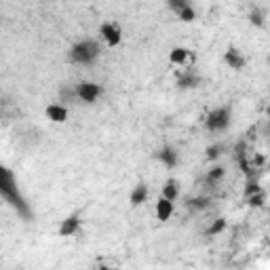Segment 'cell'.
Instances as JSON below:
<instances>
[{
    "mask_svg": "<svg viewBox=\"0 0 270 270\" xmlns=\"http://www.w3.org/2000/svg\"><path fill=\"white\" fill-rule=\"evenodd\" d=\"M100 55H102L100 42L93 38H85V40H78L76 44H72L68 59L72 64H78V66H91Z\"/></svg>",
    "mask_w": 270,
    "mask_h": 270,
    "instance_id": "obj_1",
    "label": "cell"
},
{
    "mask_svg": "<svg viewBox=\"0 0 270 270\" xmlns=\"http://www.w3.org/2000/svg\"><path fill=\"white\" fill-rule=\"evenodd\" d=\"M2 175H4V182H2V196L15 207L17 213H19L23 220H32V209H30V205L25 203V199L21 196V192L17 190L15 179H13V173H11L8 169H2Z\"/></svg>",
    "mask_w": 270,
    "mask_h": 270,
    "instance_id": "obj_2",
    "label": "cell"
},
{
    "mask_svg": "<svg viewBox=\"0 0 270 270\" xmlns=\"http://www.w3.org/2000/svg\"><path fill=\"white\" fill-rule=\"evenodd\" d=\"M232 123V106L230 104H224L218 106L205 116V129L211 131V133H222L230 127Z\"/></svg>",
    "mask_w": 270,
    "mask_h": 270,
    "instance_id": "obj_3",
    "label": "cell"
},
{
    "mask_svg": "<svg viewBox=\"0 0 270 270\" xmlns=\"http://www.w3.org/2000/svg\"><path fill=\"white\" fill-rule=\"evenodd\" d=\"M104 95V87L93 83V80H83V83H78L76 89L72 93H68V100L70 97H74L78 100L80 104H95L100 97Z\"/></svg>",
    "mask_w": 270,
    "mask_h": 270,
    "instance_id": "obj_4",
    "label": "cell"
},
{
    "mask_svg": "<svg viewBox=\"0 0 270 270\" xmlns=\"http://www.w3.org/2000/svg\"><path fill=\"white\" fill-rule=\"evenodd\" d=\"M100 34L102 38L106 40L108 47H119L121 40H123V30L119 23H112V21H104L100 25Z\"/></svg>",
    "mask_w": 270,
    "mask_h": 270,
    "instance_id": "obj_5",
    "label": "cell"
},
{
    "mask_svg": "<svg viewBox=\"0 0 270 270\" xmlns=\"http://www.w3.org/2000/svg\"><path fill=\"white\" fill-rule=\"evenodd\" d=\"M83 211H74V213H70L68 218L61 220L59 224V237H72V235H76V232L80 230V224H83Z\"/></svg>",
    "mask_w": 270,
    "mask_h": 270,
    "instance_id": "obj_6",
    "label": "cell"
},
{
    "mask_svg": "<svg viewBox=\"0 0 270 270\" xmlns=\"http://www.w3.org/2000/svg\"><path fill=\"white\" fill-rule=\"evenodd\" d=\"M152 156H154L158 163H163L167 169H173V167H177V163H179V152H177L173 146H169V143H165L163 148H158Z\"/></svg>",
    "mask_w": 270,
    "mask_h": 270,
    "instance_id": "obj_7",
    "label": "cell"
},
{
    "mask_svg": "<svg viewBox=\"0 0 270 270\" xmlns=\"http://www.w3.org/2000/svg\"><path fill=\"white\" fill-rule=\"evenodd\" d=\"M224 64H226L230 70L241 72L243 68H245L247 59H245V55H243V51H241V49H237L235 44H230V47L226 49V53H224Z\"/></svg>",
    "mask_w": 270,
    "mask_h": 270,
    "instance_id": "obj_8",
    "label": "cell"
},
{
    "mask_svg": "<svg viewBox=\"0 0 270 270\" xmlns=\"http://www.w3.org/2000/svg\"><path fill=\"white\" fill-rule=\"evenodd\" d=\"M175 85H177L179 91H192V89H199L203 85V78L196 74V72L188 70V72H184V74L177 76V83Z\"/></svg>",
    "mask_w": 270,
    "mask_h": 270,
    "instance_id": "obj_9",
    "label": "cell"
},
{
    "mask_svg": "<svg viewBox=\"0 0 270 270\" xmlns=\"http://www.w3.org/2000/svg\"><path fill=\"white\" fill-rule=\"evenodd\" d=\"M224 177H226V169H224L222 165H213V167L205 173L203 182L209 186V188H215V186H220V182H222Z\"/></svg>",
    "mask_w": 270,
    "mask_h": 270,
    "instance_id": "obj_10",
    "label": "cell"
},
{
    "mask_svg": "<svg viewBox=\"0 0 270 270\" xmlns=\"http://www.w3.org/2000/svg\"><path fill=\"white\" fill-rule=\"evenodd\" d=\"M44 114H47V119L53 121V123H66V121H68V108L61 106V104H51V106H47Z\"/></svg>",
    "mask_w": 270,
    "mask_h": 270,
    "instance_id": "obj_11",
    "label": "cell"
},
{
    "mask_svg": "<svg viewBox=\"0 0 270 270\" xmlns=\"http://www.w3.org/2000/svg\"><path fill=\"white\" fill-rule=\"evenodd\" d=\"M148 186L146 184H143V182H139L137 186H135L133 188V190H131V196H129V203L133 205V207H139V205H143V203H146L148 201Z\"/></svg>",
    "mask_w": 270,
    "mask_h": 270,
    "instance_id": "obj_12",
    "label": "cell"
},
{
    "mask_svg": "<svg viewBox=\"0 0 270 270\" xmlns=\"http://www.w3.org/2000/svg\"><path fill=\"white\" fill-rule=\"evenodd\" d=\"M171 215H173V201L165 199V196H160V199L156 201V218L160 222H167Z\"/></svg>",
    "mask_w": 270,
    "mask_h": 270,
    "instance_id": "obj_13",
    "label": "cell"
},
{
    "mask_svg": "<svg viewBox=\"0 0 270 270\" xmlns=\"http://www.w3.org/2000/svg\"><path fill=\"white\" fill-rule=\"evenodd\" d=\"M188 57H190V51H188L186 47H175V49H171V53H169V61L173 66H186Z\"/></svg>",
    "mask_w": 270,
    "mask_h": 270,
    "instance_id": "obj_14",
    "label": "cell"
},
{
    "mask_svg": "<svg viewBox=\"0 0 270 270\" xmlns=\"http://www.w3.org/2000/svg\"><path fill=\"white\" fill-rule=\"evenodd\" d=\"M177 194H179V184H177V179L169 177L167 182L163 184V190H160V196H165V199H169V201H175V199H177Z\"/></svg>",
    "mask_w": 270,
    "mask_h": 270,
    "instance_id": "obj_15",
    "label": "cell"
},
{
    "mask_svg": "<svg viewBox=\"0 0 270 270\" xmlns=\"http://www.w3.org/2000/svg\"><path fill=\"white\" fill-rule=\"evenodd\" d=\"M247 17H249V23L254 25V28H264L266 25V13L260 6H251Z\"/></svg>",
    "mask_w": 270,
    "mask_h": 270,
    "instance_id": "obj_16",
    "label": "cell"
},
{
    "mask_svg": "<svg viewBox=\"0 0 270 270\" xmlns=\"http://www.w3.org/2000/svg\"><path fill=\"white\" fill-rule=\"evenodd\" d=\"M209 196H192V199H188L186 201V207L188 209H192V211H203L209 207Z\"/></svg>",
    "mask_w": 270,
    "mask_h": 270,
    "instance_id": "obj_17",
    "label": "cell"
},
{
    "mask_svg": "<svg viewBox=\"0 0 270 270\" xmlns=\"http://www.w3.org/2000/svg\"><path fill=\"white\" fill-rule=\"evenodd\" d=\"M226 226H228L226 218H218V220H213V222H211V226L205 230V237H218V235H222V232L226 230Z\"/></svg>",
    "mask_w": 270,
    "mask_h": 270,
    "instance_id": "obj_18",
    "label": "cell"
},
{
    "mask_svg": "<svg viewBox=\"0 0 270 270\" xmlns=\"http://www.w3.org/2000/svg\"><path fill=\"white\" fill-rule=\"evenodd\" d=\"M224 154V143H211V146H207V150H205V158L207 160H218L220 156Z\"/></svg>",
    "mask_w": 270,
    "mask_h": 270,
    "instance_id": "obj_19",
    "label": "cell"
},
{
    "mask_svg": "<svg viewBox=\"0 0 270 270\" xmlns=\"http://www.w3.org/2000/svg\"><path fill=\"white\" fill-rule=\"evenodd\" d=\"M247 205L249 207H254V209H260V207H264V203H266V194L260 190V192H256V194H251V196H247Z\"/></svg>",
    "mask_w": 270,
    "mask_h": 270,
    "instance_id": "obj_20",
    "label": "cell"
},
{
    "mask_svg": "<svg viewBox=\"0 0 270 270\" xmlns=\"http://www.w3.org/2000/svg\"><path fill=\"white\" fill-rule=\"evenodd\" d=\"M260 190H262V186H260L258 179H256V177H249L247 184H245V190H243V194H245V199H247V196L256 194V192H260Z\"/></svg>",
    "mask_w": 270,
    "mask_h": 270,
    "instance_id": "obj_21",
    "label": "cell"
},
{
    "mask_svg": "<svg viewBox=\"0 0 270 270\" xmlns=\"http://www.w3.org/2000/svg\"><path fill=\"white\" fill-rule=\"evenodd\" d=\"M177 17H179V19H182V21L190 23V21H194V19H196V11L192 8V4H188V6H184L182 11L177 13Z\"/></svg>",
    "mask_w": 270,
    "mask_h": 270,
    "instance_id": "obj_22",
    "label": "cell"
},
{
    "mask_svg": "<svg viewBox=\"0 0 270 270\" xmlns=\"http://www.w3.org/2000/svg\"><path fill=\"white\" fill-rule=\"evenodd\" d=\"M188 4H190V0H167V6H169L173 13H179V11H182L184 6H188Z\"/></svg>",
    "mask_w": 270,
    "mask_h": 270,
    "instance_id": "obj_23",
    "label": "cell"
},
{
    "mask_svg": "<svg viewBox=\"0 0 270 270\" xmlns=\"http://www.w3.org/2000/svg\"><path fill=\"white\" fill-rule=\"evenodd\" d=\"M247 143L245 141H239L237 143V146H235V152H237V154H235V158H241V156H247Z\"/></svg>",
    "mask_w": 270,
    "mask_h": 270,
    "instance_id": "obj_24",
    "label": "cell"
},
{
    "mask_svg": "<svg viewBox=\"0 0 270 270\" xmlns=\"http://www.w3.org/2000/svg\"><path fill=\"white\" fill-rule=\"evenodd\" d=\"M266 114H268V119H270V106L266 108Z\"/></svg>",
    "mask_w": 270,
    "mask_h": 270,
    "instance_id": "obj_25",
    "label": "cell"
},
{
    "mask_svg": "<svg viewBox=\"0 0 270 270\" xmlns=\"http://www.w3.org/2000/svg\"><path fill=\"white\" fill-rule=\"evenodd\" d=\"M266 64H268V66H270V55H268V59H266Z\"/></svg>",
    "mask_w": 270,
    "mask_h": 270,
    "instance_id": "obj_26",
    "label": "cell"
}]
</instances>
